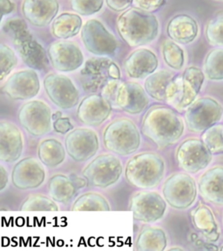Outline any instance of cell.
<instances>
[{"mask_svg":"<svg viewBox=\"0 0 223 251\" xmlns=\"http://www.w3.org/2000/svg\"><path fill=\"white\" fill-rule=\"evenodd\" d=\"M21 10L25 20L34 26L44 27L55 20L59 3L58 0H24Z\"/></svg>","mask_w":223,"mask_h":251,"instance_id":"obj_22","label":"cell"},{"mask_svg":"<svg viewBox=\"0 0 223 251\" xmlns=\"http://www.w3.org/2000/svg\"><path fill=\"white\" fill-rule=\"evenodd\" d=\"M70 177L71 179L73 180V181L74 182L75 186L77 187L78 189L84 188V187L86 186L87 180H86L85 177L78 176H75V175H73V176H71Z\"/></svg>","mask_w":223,"mask_h":251,"instance_id":"obj_46","label":"cell"},{"mask_svg":"<svg viewBox=\"0 0 223 251\" xmlns=\"http://www.w3.org/2000/svg\"><path fill=\"white\" fill-rule=\"evenodd\" d=\"M184 130L183 119L176 110L169 106H152L141 122L142 134L161 149L176 143Z\"/></svg>","mask_w":223,"mask_h":251,"instance_id":"obj_1","label":"cell"},{"mask_svg":"<svg viewBox=\"0 0 223 251\" xmlns=\"http://www.w3.org/2000/svg\"><path fill=\"white\" fill-rule=\"evenodd\" d=\"M203 72L209 80H223V48H216L208 52L204 60Z\"/></svg>","mask_w":223,"mask_h":251,"instance_id":"obj_34","label":"cell"},{"mask_svg":"<svg viewBox=\"0 0 223 251\" xmlns=\"http://www.w3.org/2000/svg\"><path fill=\"white\" fill-rule=\"evenodd\" d=\"M167 246L168 237L161 227H143L135 242V250L138 251H163Z\"/></svg>","mask_w":223,"mask_h":251,"instance_id":"obj_29","label":"cell"},{"mask_svg":"<svg viewBox=\"0 0 223 251\" xmlns=\"http://www.w3.org/2000/svg\"><path fill=\"white\" fill-rule=\"evenodd\" d=\"M167 33L173 41L181 45L192 43L199 34V25L192 16L177 14L169 20Z\"/></svg>","mask_w":223,"mask_h":251,"instance_id":"obj_26","label":"cell"},{"mask_svg":"<svg viewBox=\"0 0 223 251\" xmlns=\"http://www.w3.org/2000/svg\"><path fill=\"white\" fill-rule=\"evenodd\" d=\"M106 3L114 12H122L133 4V0H106Z\"/></svg>","mask_w":223,"mask_h":251,"instance_id":"obj_43","label":"cell"},{"mask_svg":"<svg viewBox=\"0 0 223 251\" xmlns=\"http://www.w3.org/2000/svg\"><path fill=\"white\" fill-rule=\"evenodd\" d=\"M176 75L172 71L161 70L149 75L145 80V90L157 101L168 102L171 96L173 83Z\"/></svg>","mask_w":223,"mask_h":251,"instance_id":"obj_27","label":"cell"},{"mask_svg":"<svg viewBox=\"0 0 223 251\" xmlns=\"http://www.w3.org/2000/svg\"><path fill=\"white\" fill-rule=\"evenodd\" d=\"M111 60L104 59H91L83 69V86L86 92L101 94L111 103L114 100L119 86V80L114 79L110 72Z\"/></svg>","mask_w":223,"mask_h":251,"instance_id":"obj_7","label":"cell"},{"mask_svg":"<svg viewBox=\"0 0 223 251\" xmlns=\"http://www.w3.org/2000/svg\"><path fill=\"white\" fill-rule=\"evenodd\" d=\"M159 66V60L153 51L141 48L133 51L128 55L124 63L126 75L132 78H148L155 73Z\"/></svg>","mask_w":223,"mask_h":251,"instance_id":"obj_24","label":"cell"},{"mask_svg":"<svg viewBox=\"0 0 223 251\" xmlns=\"http://www.w3.org/2000/svg\"><path fill=\"white\" fill-rule=\"evenodd\" d=\"M48 57L55 70L63 73L76 71L84 63L81 49L74 41L67 39L51 43L48 49Z\"/></svg>","mask_w":223,"mask_h":251,"instance_id":"obj_17","label":"cell"},{"mask_svg":"<svg viewBox=\"0 0 223 251\" xmlns=\"http://www.w3.org/2000/svg\"><path fill=\"white\" fill-rule=\"evenodd\" d=\"M162 57L165 63L173 70H181L185 64L184 50L174 41L165 40L162 47Z\"/></svg>","mask_w":223,"mask_h":251,"instance_id":"obj_35","label":"cell"},{"mask_svg":"<svg viewBox=\"0 0 223 251\" xmlns=\"http://www.w3.org/2000/svg\"><path fill=\"white\" fill-rule=\"evenodd\" d=\"M166 173L163 158L153 152H143L132 157L125 165V180L137 188L151 189L161 183Z\"/></svg>","mask_w":223,"mask_h":251,"instance_id":"obj_3","label":"cell"},{"mask_svg":"<svg viewBox=\"0 0 223 251\" xmlns=\"http://www.w3.org/2000/svg\"><path fill=\"white\" fill-rule=\"evenodd\" d=\"M149 102L147 92L139 83L125 81L118 86L114 103L126 114H141Z\"/></svg>","mask_w":223,"mask_h":251,"instance_id":"obj_21","label":"cell"},{"mask_svg":"<svg viewBox=\"0 0 223 251\" xmlns=\"http://www.w3.org/2000/svg\"><path fill=\"white\" fill-rule=\"evenodd\" d=\"M53 128L57 133L64 134L71 132L74 128V126L69 118L60 117L53 122Z\"/></svg>","mask_w":223,"mask_h":251,"instance_id":"obj_42","label":"cell"},{"mask_svg":"<svg viewBox=\"0 0 223 251\" xmlns=\"http://www.w3.org/2000/svg\"><path fill=\"white\" fill-rule=\"evenodd\" d=\"M116 25L120 37L131 47L152 43L160 30L156 16L137 7L122 12L118 18Z\"/></svg>","mask_w":223,"mask_h":251,"instance_id":"obj_2","label":"cell"},{"mask_svg":"<svg viewBox=\"0 0 223 251\" xmlns=\"http://www.w3.org/2000/svg\"><path fill=\"white\" fill-rule=\"evenodd\" d=\"M18 64V59L12 48L5 44L0 45V80L3 81L4 78L11 74Z\"/></svg>","mask_w":223,"mask_h":251,"instance_id":"obj_39","label":"cell"},{"mask_svg":"<svg viewBox=\"0 0 223 251\" xmlns=\"http://www.w3.org/2000/svg\"><path fill=\"white\" fill-rule=\"evenodd\" d=\"M223 106L216 99L202 97L196 100L185 111L188 129L195 133H203L222 120Z\"/></svg>","mask_w":223,"mask_h":251,"instance_id":"obj_9","label":"cell"},{"mask_svg":"<svg viewBox=\"0 0 223 251\" xmlns=\"http://www.w3.org/2000/svg\"><path fill=\"white\" fill-rule=\"evenodd\" d=\"M3 29L12 36L13 46L26 66L33 70L47 69L49 65V57L42 45L28 30L26 24L23 20H8Z\"/></svg>","mask_w":223,"mask_h":251,"instance_id":"obj_4","label":"cell"},{"mask_svg":"<svg viewBox=\"0 0 223 251\" xmlns=\"http://www.w3.org/2000/svg\"><path fill=\"white\" fill-rule=\"evenodd\" d=\"M110 204L98 193L89 192L78 197L72 206L73 211H109Z\"/></svg>","mask_w":223,"mask_h":251,"instance_id":"obj_33","label":"cell"},{"mask_svg":"<svg viewBox=\"0 0 223 251\" xmlns=\"http://www.w3.org/2000/svg\"><path fill=\"white\" fill-rule=\"evenodd\" d=\"M129 210L138 222L151 224L164 217L167 201L157 192L141 191L135 193L130 200Z\"/></svg>","mask_w":223,"mask_h":251,"instance_id":"obj_14","label":"cell"},{"mask_svg":"<svg viewBox=\"0 0 223 251\" xmlns=\"http://www.w3.org/2000/svg\"><path fill=\"white\" fill-rule=\"evenodd\" d=\"M141 142L137 126L127 118H119L110 122L103 132L105 148L118 155L127 156L135 153Z\"/></svg>","mask_w":223,"mask_h":251,"instance_id":"obj_5","label":"cell"},{"mask_svg":"<svg viewBox=\"0 0 223 251\" xmlns=\"http://www.w3.org/2000/svg\"><path fill=\"white\" fill-rule=\"evenodd\" d=\"M66 152L62 143L53 138L43 140L38 147L39 161L51 169L62 164L66 159Z\"/></svg>","mask_w":223,"mask_h":251,"instance_id":"obj_32","label":"cell"},{"mask_svg":"<svg viewBox=\"0 0 223 251\" xmlns=\"http://www.w3.org/2000/svg\"><path fill=\"white\" fill-rule=\"evenodd\" d=\"M78 189L71 177L62 174L55 175L48 181V193L56 202L66 204L73 200Z\"/></svg>","mask_w":223,"mask_h":251,"instance_id":"obj_31","label":"cell"},{"mask_svg":"<svg viewBox=\"0 0 223 251\" xmlns=\"http://www.w3.org/2000/svg\"><path fill=\"white\" fill-rule=\"evenodd\" d=\"M112 113L111 102L101 94L87 95L77 109L78 121L84 125L98 126L106 122Z\"/></svg>","mask_w":223,"mask_h":251,"instance_id":"obj_20","label":"cell"},{"mask_svg":"<svg viewBox=\"0 0 223 251\" xmlns=\"http://www.w3.org/2000/svg\"><path fill=\"white\" fill-rule=\"evenodd\" d=\"M39 90V75L33 69L14 73L2 86V92L13 100H26L34 98Z\"/></svg>","mask_w":223,"mask_h":251,"instance_id":"obj_18","label":"cell"},{"mask_svg":"<svg viewBox=\"0 0 223 251\" xmlns=\"http://www.w3.org/2000/svg\"><path fill=\"white\" fill-rule=\"evenodd\" d=\"M44 87L51 102L61 109L77 106L79 93L70 78L59 74H49L44 78Z\"/></svg>","mask_w":223,"mask_h":251,"instance_id":"obj_15","label":"cell"},{"mask_svg":"<svg viewBox=\"0 0 223 251\" xmlns=\"http://www.w3.org/2000/svg\"><path fill=\"white\" fill-rule=\"evenodd\" d=\"M65 148L74 161H88L99 149L98 134L90 128L80 127L72 130L65 140Z\"/></svg>","mask_w":223,"mask_h":251,"instance_id":"obj_16","label":"cell"},{"mask_svg":"<svg viewBox=\"0 0 223 251\" xmlns=\"http://www.w3.org/2000/svg\"><path fill=\"white\" fill-rule=\"evenodd\" d=\"M213 153L201 139L189 138L182 141L176 150L177 164L188 174H197L208 168Z\"/></svg>","mask_w":223,"mask_h":251,"instance_id":"obj_11","label":"cell"},{"mask_svg":"<svg viewBox=\"0 0 223 251\" xmlns=\"http://www.w3.org/2000/svg\"><path fill=\"white\" fill-rule=\"evenodd\" d=\"M72 9L83 16L94 15L100 12L104 0H70Z\"/></svg>","mask_w":223,"mask_h":251,"instance_id":"obj_40","label":"cell"},{"mask_svg":"<svg viewBox=\"0 0 223 251\" xmlns=\"http://www.w3.org/2000/svg\"><path fill=\"white\" fill-rule=\"evenodd\" d=\"M205 74L199 67H189L183 74L176 75L173 83L169 103L178 111H184L197 100L203 86Z\"/></svg>","mask_w":223,"mask_h":251,"instance_id":"obj_6","label":"cell"},{"mask_svg":"<svg viewBox=\"0 0 223 251\" xmlns=\"http://www.w3.org/2000/svg\"><path fill=\"white\" fill-rule=\"evenodd\" d=\"M81 40L86 50L97 56H113L118 49L117 39L98 20H89L83 25Z\"/></svg>","mask_w":223,"mask_h":251,"instance_id":"obj_13","label":"cell"},{"mask_svg":"<svg viewBox=\"0 0 223 251\" xmlns=\"http://www.w3.org/2000/svg\"><path fill=\"white\" fill-rule=\"evenodd\" d=\"M193 225L207 239L211 242L218 241L219 227L214 212L207 205L200 204L191 212Z\"/></svg>","mask_w":223,"mask_h":251,"instance_id":"obj_28","label":"cell"},{"mask_svg":"<svg viewBox=\"0 0 223 251\" xmlns=\"http://www.w3.org/2000/svg\"><path fill=\"white\" fill-rule=\"evenodd\" d=\"M24 211H57L59 207L51 197L42 195H32L24 201L20 207Z\"/></svg>","mask_w":223,"mask_h":251,"instance_id":"obj_37","label":"cell"},{"mask_svg":"<svg viewBox=\"0 0 223 251\" xmlns=\"http://www.w3.org/2000/svg\"><path fill=\"white\" fill-rule=\"evenodd\" d=\"M198 188L188 173H174L166 180L162 195L167 203L175 209H187L195 203Z\"/></svg>","mask_w":223,"mask_h":251,"instance_id":"obj_8","label":"cell"},{"mask_svg":"<svg viewBox=\"0 0 223 251\" xmlns=\"http://www.w3.org/2000/svg\"><path fill=\"white\" fill-rule=\"evenodd\" d=\"M82 19L78 14L64 12L56 17L51 24V34L57 39H70L82 30Z\"/></svg>","mask_w":223,"mask_h":251,"instance_id":"obj_30","label":"cell"},{"mask_svg":"<svg viewBox=\"0 0 223 251\" xmlns=\"http://www.w3.org/2000/svg\"><path fill=\"white\" fill-rule=\"evenodd\" d=\"M205 35L208 43L214 47H223V14L216 15L208 21Z\"/></svg>","mask_w":223,"mask_h":251,"instance_id":"obj_38","label":"cell"},{"mask_svg":"<svg viewBox=\"0 0 223 251\" xmlns=\"http://www.w3.org/2000/svg\"><path fill=\"white\" fill-rule=\"evenodd\" d=\"M169 251H182V249L181 248L179 247H173L171 248Z\"/></svg>","mask_w":223,"mask_h":251,"instance_id":"obj_48","label":"cell"},{"mask_svg":"<svg viewBox=\"0 0 223 251\" xmlns=\"http://www.w3.org/2000/svg\"><path fill=\"white\" fill-rule=\"evenodd\" d=\"M0 190L3 191L8 185V173L7 170L4 169V166H0Z\"/></svg>","mask_w":223,"mask_h":251,"instance_id":"obj_45","label":"cell"},{"mask_svg":"<svg viewBox=\"0 0 223 251\" xmlns=\"http://www.w3.org/2000/svg\"><path fill=\"white\" fill-rule=\"evenodd\" d=\"M166 0H133L135 7L146 12H153L159 10L165 4Z\"/></svg>","mask_w":223,"mask_h":251,"instance_id":"obj_41","label":"cell"},{"mask_svg":"<svg viewBox=\"0 0 223 251\" xmlns=\"http://www.w3.org/2000/svg\"><path fill=\"white\" fill-rule=\"evenodd\" d=\"M18 120L24 129L32 136L40 137L51 132V108L41 100L25 103L19 110Z\"/></svg>","mask_w":223,"mask_h":251,"instance_id":"obj_12","label":"cell"},{"mask_svg":"<svg viewBox=\"0 0 223 251\" xmlns=\"http://www.w3.org/2000/svg\"><path fill=\"white\" fill-rule=\"evenodd\" d=\"M0 5H1L3 18L4 16L12 13L15 9V4L12 2V0H0Z\"/></svg>","mask_w":223,"mask_h":251,"instance_id":"obj_44","label":"cell"},{"mask_svg":"<svg viewBox=\"0 0 223 251\" xmlns=\"http://www.w3.org/2000/svg\"><path fill=\"white\" fill-rule=\"evenodd\" d=\"M23 149V135L18 126L7 121L0 122V160L6 163L18 161Z\"/></svg>","mask_w":223,"mask_h":251,"instance_id":"obj_23","label":"cell"},{"mask_svg":"<svg viewBox=\"0 0 223 251\" xmlns=\"http://www.w3.org/2000/svg\"><path fill=\"white\" fill-rule=\"evenodd\" d=\"M198 189L206 201L223 206V167L216 166L203 173L199 178Z\"/></svg>","mask_w":223,"mask_h":251,"instance_id":"obj_25","label":"cell"},{"mask_svg":"<svg viewBox=\"0 0 223 251\" xmlns=\"http://www.w3.org/2000/svg\"><path fill=\"white\" fill-rule=\"evenodd\" d=\"M60 117H62V113L58 111V112H56V113L52 115V120L56 121V120H58V119H59Z\"/></svg>","mask_w":223,"mask_h":251,"instance_id":"obj_47","label":"cell"},{"mask_svg":"<svg viewBox=\"0 0 223 251\" xmlns=\"http://www.w3.org/2000/svg\"><path fill=\"white\" fill-rule=\"evenodd\" d=\"M123 172L122 161L111 153L96 157L83 169L82 176L89 184L99 188H109L115 184Z\"/></svg>","mask_w":223,"mask_h":251,"instance_id":"obj_10","label":"cell"},{"mask_svg":"<svg viewBox=\"0 0 223 251\" xmlns=\"http://www.w3.org/2000/svg\"><path fill=\"white\" fill-rule=\"evenodd\" d=\"M45 180V169L35 158L26 157L19 161L12 169V184L20 190L38 188L43 184Z\"/></svg>","mask_w":223,"mask_h":251,"instance_id":"obj_19","label":"cell"},{"mask_svg":"<svg viewBox=\"0 0 223 251\" xmlns=\"http://www.w3.org/2000/svg\"><path fill=\"white\" fill-rule=\"evenodd\" d=\"M200 139L207 145L213 154L223 153V124L216 123L201 133Z\"/></svg>","mask_w":223,"mask_h":251,"instance_id":"obj_36","label":"cell"},{"mask_svg":"<svg viewBox=\"0 0 223 251\" xmlns=\"http://www.w3.org/2000/svg\"><path fill=\"white\" fill-rule=\"evenodd\" d=\"M221 251H223V245L222 246V248H221Z\"/></svg>","mask_w":223,"mask_h":251,"instance_id":"obj_49","label":"cell"}]
</instances>
